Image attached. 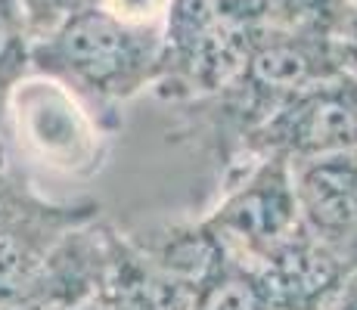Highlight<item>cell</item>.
<instances>
[{
    "label": "cell",
    "mask_w": 357,
    "mask_h": 310,
    "mask_svg": "<svg viewBox=\"0 0 357 310\" xmlns=\"http://www.w3.org/2000/svg\"><path fill=\"white\" fill-rule=\"evenodd\" d=\"M31 68L81 96L115 130L119 109L159 84L162 29H137L97 6L34 40Z\"/></svg>",
    "instance_id": "1"
},
{
    "label": "cell",
    "mask_w": 357,
    "mask_h": 310,
    "mask_svg": "<svg viewBox=\"0 0 357 310\" xmlns=\"http://www.w3.org/2000/svg\"><path fill=\"white\" fill-rule=\"evenodd\" d=\"M267 25V0H174L162 25L155 93L177 102L215 96L239 75Z\"/></svg>",
    "instance_id": "2"
},
{
    "label": "cell",
    "mask_w": 357,
    "mask_h": 310,
    "mask_svg": "<svg viewBox=\"0 0 357 310\" xmlns=\"http://www.w3.org/2000/svg\"><path fill=\"white\" fill-rule=\"evenodd\" d=\"M6 130L25 162L66 180L100 174L112 140V127L81 96L34 72L13 93Z\"/></svg>",
    "instance_id": "3"
},
{
    "label": "cell",
    "mask_w": 357,
    "mask_h": 310,
    "mask_svg": "<svg viewBox=\"0 0 357 310\" xmlns=\"http://www.w3.org/2000/svg\"><path fill=\"white\" fill-rule=\"evenodd\" d=\"M202 224L239 261H255L298 230L295 177L286 158L258 155L227 174L218 205Z\"/></svg>",
    "instance_id": "4"
},
{
    "label": "cell",
    "mask_w": 357,
    "mask_h": 310,
    "mask_svg": "<svg viewBox=\"0 0 357 310\" xmlns=\"http://www.w3.org/2000/svg\"><path fill=\"white\" fill-rule=\"evenodd\" d=\"M351 149H357V81L348 72H339L286 100L245 140L243 155L245 162L273 155L298 164Z\"/></svg>",
    "instance_id": "5"
},
{
    "label": "cell",
    "mask_w": 357,
    "mask_h": 310,
    "mask_svg": "<svg viewBox=\"0 0 357 310\" xmlns=\"http://www.w3.org/2000/svg\"><path fill=\"white\" fill-rule=\"evenodd\" d=\"M298 226L351 270L357 267V149L292 164Z\"/></svg>",
    "instance_id": "6"
},
{
    "label": "cell",
    "mask_w": 357,
    "mask_h": 310,
    "mask_svg": "<svg viewBox=\"0 0 357 310\" xmlns=\"http://www.w3.org/2000/svg\"><path fill=\"white\" fill-rule=\"evenodd\" d=\"M245 264L258 273L273 310H324L329 295L348 273V267L314 242L301 226Z\"/></svg>",
    "instance_id": "7"
},
{
    "label": "cell",
    "mask_w": 357,
    "mask_h": 310,
    "mask_svg": "<svg viewBox=\"0 0 357 310\" xmlns=\"http://www.w3.org/2000/svg\"><path fill=\"white\" fill-rule=\"evenodd\" d=\"M97 304L102 310H190L193 295L162 273L128 236L106 230V267Z\"/></svg>",
    "instance_id": "8"
},
{
    "label": "cell",
    "mask_w": 357,
    "mask_h": 310,
    "mask_svg": "<svg viewBox=\"0 0 357 310\" xmlns=\"http://www.w3.org/2000/svg\"><path fill=\"white\" fill-rule=\"evenodd\" d=\"M140 236H128L140 248L162 273L177 279L190 295H196L233 254L224 248V242L202 224H165Z\"/></svg>",
    "instance_id": "9"
},
{
    "label": "cell",
    "mask_w": 357,
    "mask_h": 310,
    "mask_svg": "<svg viewBox=\"0 0 357 310\" xmlns=\"http://www.w3.org/2000/svg\"><path fill=\"white\" fill-rule=\"evenodd\" d=\"M34 38L25 22L19 0H0V134L6 130V112H10L13 93L19 91L31 68Z\"/></svg>",
    "instance_id": "10"
},
{
    "label": "cell",
    "mask_w": 357,
    "mask_h": 310,
    "mask_svg": "<svg viewBox=\"0 0 357 310\" xmlns=\"http://www.w3.org/2000/svg\"><path fill=\"white\" fill-rule=\"evenodd\" d=\"M271 22L339 40L351 22L348 0H267Z\"/></svg>",
    "instance_id": "11"
},
{
    "label": "cell",
    "mask_w": 357,
    "mask_h": 310,
    "mask_svg": "<svg viewBox=\"0 0 357 310\" xmlns=\"http://www.w3.org/2000/svg\"><path fill=\"white\" fill-rule=\"evenodd\" d=\"M19 3H22L31 38L40 40L50 31H56L59 25H66L68 19L102 6V0H19Z\"/></svg>",
    "instance_id": "12"
},
{
    "label": "cell",
    "mask_w": 357,
    "mask_h": 310,
    "mask_svg": "<svg viewBox=\"0 0 357 310\" xmlns=\"http://www.w3.org/2000/svg\"><path fill=\"white\" fill-rule=\"evenodd\" d=\"M174 0H102V10L137 29H162Z\"/></svg>",
    "instance_id": "13"
},
{
    "label": "cell",
    "mask_w": 357,
    "mask_h": 310,
    "mask_svg": "<svg viewBox=\"0 0 357 310\" xmlns=\"http://www.w3.org/2000/svg\"><path fill=\"white\" fill-rule=\"evenodd\" d=\"M324 310H357V267L342 277V282L335 286V292L329 295Z\"/></svg>",
    "instance_id": "14"
},
{
    "label": "cell",
    "mask_w": 357,
    "mask_h": 310,
    "mask_svg": "<svg viewBox=\"0 0 357 310\" xmlns=\"http://www.w3.org/2000/svg\"><path fill=\"white\" fill-rule=\"evenodd\" d=\"M339 59H342V72H348L357 81V22L348 25L345 34L339 38Z\"/></svg>",
    "instance_id": "15"
},
{
    "label": "cell",
    "mask_w": 357,
    "mask_h": 310,
    "mask_svg": "<svg viewBox=\"0 0 357 310\" xmlns=\"http://www.w3.org/2000/svg\"><path fill=\"white\" fill-rule=\"evenodd\" d=\"M68 310H102L97 304V298H91V301H84V304H75V307H68Z\"/></svg>",
    "instance_id": "16"
},
{
    "label": "cell",
    "mask_w": 357,
    "mask_h": 310,
    "mask_svg": "<svg viewBox=\"0 0 357 310\" xmlns=\"http://www.w3.org/2000/svg\"><path fill=\"white\" fill-rule=\"evenodd\" d=\"M348 10H351V22H357V0H348ZM348 22V25H351Z\"/></svg>",
    "instance_id": "17"
}]
</instances>
